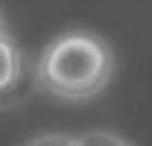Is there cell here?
I'll use <instances>...</instances> for the list:
<instances>
[{
    "mask_svg": "<svg viewBox=\"0 0 152 146\" xmlns=\"http://www.w3.org/2000/svg\"><path fill=\"white\" fill-rule=\"evenodd\" d=\"M114 73V53L91 32H67L56 38L38 61L41 85L64 99H88L108 85Z\"/></svg>",
    "mask_w": 152,
    "mask_h": 146,
    "instance_id": "1",
    "label": "cell"
},
{
    "mask_svg": "<svg viewBox=\"0 0 152 146\" xmlns=\"http://www.w3.org/2000/svg\"><path fill=\"white\" fill-rule=\"evenodd\" d=\"M26 146H79V143L73 137H67V134H44V137H35Z\"/></svg>",
    "mask_w": 152,
    "mask_h": 146,
    "instance_id": "4",
    "label": "cell"
},
{
    "mask_svg": "<svg viewBox=\"0 0 152 146\" xmlns=\"http://www.w3.org/2000/svg\"><path fill=\"white\" fill-rule=\"evenodd\" d=\"M79 146H129L123 137H117L114 131H88L82 137H76Z\"/></svg>",
    "mask_w": 152,
    "mask_h": 146,
    "instance_id": "3",
    "label": "cell"
},
{
    "mask_svg": "<svg viewBox=\"0 0 152 146\" xmlns=\"http://www.w3.org/2000/svg\"><path fill=\"white\" fill-rule=\"evenodd\" d=\"M20 79V53L12 44V38L0 32V96L12 91Z\"/></svg>",
    "mask_w": 152,
    "mask_h": 146,
    "instance_id": "2",
    "label": "cell"
},
{
    "mask_svg": "<svg viewBox=\"0 0 152 146\" xmlns=\"http://www.w3.org/2000/svg\"><path fill=\"white\" fill-rule=\"evenodd\" d=\"M0 32H3V20H0Z\"/></svg>",
    "mask_w": 152,
    "mask_h": 146,
    "instance_id": "5",
    "label": "cell"
}]
</instances>
